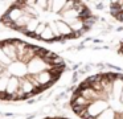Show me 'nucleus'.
Listing matches in <instances>:
<instances>
[{
	"instance_id": "2",
	"label": "nucleus",
	"mask_w": 123,
	"mask_h": 119,
	"mask_svg": "<svg viewBox=\"0 0 123 119\" xmlns=\"http://www.w3.org/2000/svg\"><path fill=\"white\" fill-rule=\"evenodd\" d=\"M70 107L80 119H123V74L98 73L74 89Z\"/></svg>"
},
{
	"instance_id": "1",
	"label": "nucleus",
	"mask_w": 123,
	"mask_h": 119,
	"mask_svg": "<svg viewBox=\"0 0 123 119\" xmlns=\"http://www.w3.org/2000/svg\"><path fill=\"white\" fill-rule=\"evenodd\" d=\"M0 21L45 42H62L87 33L97 16L83 1H17Z\"/></svg>"
},
{
	"instance_id": "5",
	"label": "nucleus",
	"mask_w": 123,
	"mask_h": 119,
	"mask_svg": "<svg viewBox=\"0 0 123 119\" xmlns=\"http://www.w3.org/2000/svg\"><path fill=\"white\" fill-rule=\"evenodd\" d=\"M44 119H68V118H64V116H48V118H44Z\"/></svg>"
},
{
	"instance_id": "3",
	"label": "nucleus",
	"mask_w": 123,
	"mask_h": 119,
	"mask_svg": "<svg viewBox=\"0 0 123 119\" xmlns=\"http://www.w3.org/2000/svg\"><path fill=\"white\" fill-rule=\"evenodd\" d=\"M110 15L117 21L123 24V1H112L110 3Z\"/></svg>"
},
{
	"instance_id": "4",
	"label": "nucleus",
	"mask_w": 123,
	"mask_h": 119,
	"mask_svg": "<svg viewBox=\"0 0 123 119\" xmlns=\"http://www.w3.org/2000/svg\"><path fill=\"white\" fill-rule=\"evenodd\" d=\"M118 52H119V54L123 57V41H120V44H119V48H118Z\"/></svg>"
}]
</instances>
